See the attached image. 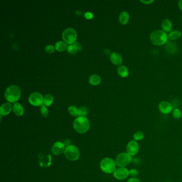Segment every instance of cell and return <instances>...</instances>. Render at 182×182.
<instances>
[{
  "label": "cell",
  "mask_w": 182,
  "mask_h": 182,
  "mask_svg": "<svg viewBox=\"0 0 182 182\" xmlns=\"http://www.w3.org/2000/svg\"><path fill=\"white\" fill-rule=\"evenodd\" d=\"M73 127L78 133L85 134L89 129L90 122L85 117H78L74 121Z\"/></svg>",
  "instance_id": "obj_1"
},
{
  "label": "cell",
  "mask_w": 182,
  "mask_h": 182,
  "mask_svg": "<svg viewBox=\"0 0 182 182\" xmlns=\"http://www.w3.org/2000/svg\"><path fill=\"white\" fill-rule=\"evenodd\" d=\"M168 34L162 30H157L150 35L151 41L156 46H162L167 42Z\"/></svg>",
  "instance_id": "obj_2"
},
{
  "label": "cell",
  "mask_w": 182,
  "mask_h": 182,
  "mask_svg": "<svg viewBox=\"0 0 182 182\" xmlns=\"http://www.w3.org/2000/svg\"><path fill=\"white\" fill-rule=\"evenodd\" d=\"M20 95L21 91L19 87L17 85H10L5 90V98L11 103L17 102L20 97Z\"/></svg>",
  "instance_id": "obj_3"
},
{
  "label": "cell",
  "mask_w": 182,
  "mask_h": 182,
  "mask_svg": "<svg viewBox=\"0 0 182 182\" xmlns=\"http://www.w3.org/2000/svg\"><path fill=\"white\" fill-rule=\"evenodd\" d=\"M116 165L115 161L110 158H104L100 163V167L102 171L106 174L114 172L116 170Z\"/></svg>",
  "instance_id": "obj_4"
},
{
  "label": "cell",
  "mask_w": 182,
  "mask_h": 182,
  "mask_svg": "<svg viewBox=\"0 0 182 182\" xmlns=\"http://www.w3.org/2000/svg\"><path fill=\"white\" fill-rule=\"evenodd\" d=\"M64 155L68 160H78L80 157V152L78 148L75 145H70L66 147L64 151Z\"/></svg>",
  "instance_id": "obj_5"
},
{
  "label": "cell",
  "mask_w": 182,
  "mask_h": 182,
  "mask_svg": "<svg viewBox=\"0 0 182 182\" xmlns=\"http://www.w3.org/2000/svg\"><path fill=\"white\" fill-rule=\"evenodd\" d=\"M132 157L127 152H123L117 156L115 163L119 167H126L132 161Z\"/></svg>",
  "instance_id": "obj_6"
},
{
  "label": "cell",
  "mask_w": 182,
  "mask_h": 182,
  "mask_svg": "<svg viewBox=\"0 0 182 182\" xmlns=\"http://www.w3.org/2000/svg\"><path fill=\"white\" fill-rule=\"evenodd\" d=\"M62 37L66 43L72 44L74 43L77 37V33L74 29L68 28L64 31Z\"/></svg>",
  "instance_id": "obj_7"
},
{
  "label": "cell",
  "mask_w": 182,
  "mask_h": 182,
  "mask_svg": "<svg viewBox=\"0 0 182 182\" xmlns=\"http://www.w3.org/2000/svg\"><path fill=\"white\" fill-rule=\"evenodd\" d=\"M43 96L39 92H33L29 96V102L34 106H42L43 103Z\"/></svg>",
  "instance_id": "obj_8"
},
{
  "label": "cell",
  "mask_w": 182,
  "mask_h": 182,
  "mask_svg": "<svg viewBox=\"0 0 182 182\" xmlns=\"http://www.w3.org/2000/svg\"><path fill=\"white\" fill-rule=\"evenodd\" d=\"M139 147L138 143L135 140H132L130 141L127 145V153H128L131 157L135 156L139 153Z\"/></svg>",
  "instance_id": "obj_9"
},
{
  "label": "cell",
  "mask_w": 182,
  "mask_h": 182,
  "mask_svg": "<svg viewBox=\"0 0 182 182\" xmlns=\"http://www.w3.org/2000/svg\"><path fill=\"white\" fill-rule=\"evenodd\" d=\"M114 177L118 180L126 179L129 176V170L126 167H119L113 172Z\"/></svg>",
  "instance_id": "obj_10"
},
{
  "label": "cell",
  "mask_w": 182,
  "mask_h": 182,
  "mask_svg": "<svg viewBox=\"0 0 182 182\" xmlns=\"http://www.w3.org/2000/svg\"><path fill=\"white\" fill-rule=\"evenodd\" d=\"M65 148V146L64 144L63 143L61 142H57L56 143H55L52 146L51 148V151L54 155H61L64 152Z\"/></svg>",
  "instance_id": "obj_11"
},
{
  "label": "cell",
  "mask_w": 182,
  "mask_h": 182,
  "mask_svg": "<svg viewBox=\"0 0 182 182\" xmlns=\"http://www.w3.org/2000/svg\"><path fill=\"white\" fill-rule=\"evenodd\" d=\"M172 105L169 102L163 101L161 102L159 105V109L162 113L168 114L170 113L172 110Z\"/></svg>",
  "instance_id": "obj_12"
},
{
  "label": "cell",
  "mask_w": 182,
  "mask_h": 182,
  "mask_svg": "<svg viewBox=\"0 0 182 182\" xmlns=\"http://www.w3.org/2000/svg\"><path fill=\"white\" fill-rule=\"evenodd\" d=\"M110 59L115 65H120L122 63V58L120 54L114 52L110 55Z\"/></svg>",
  "instance_id": "obj_13"
},
{
  "label": "cell",
  "mask_w": 182,
  "mask_h": 182,
  "mask_svg": "<svg viewBox=\"0 0 182 182\" xmlns=\"http://www.w3.org/2000/svg\"><path fill=\"white\" fill-rule=\"evenodd\" d=\"M12 109V105L9 103H5L2 105L0 109L1 115H7L9 114Z\"/></svg>",
  "instance_id": "obj_14"
},
{
  "label": "cell",
  "mask_w": 182,
  "mask_h": 182,
  "mask_svg": "<svg viewBox=\"0 0 182 182\" xmlns=\"http://www.w3.org/2000/svg\"><path fill=\"white\" fill-rule=\"evenodd\" d=\"M82 49V46L80 43L75 42L73 44H70V46H68L67 48V50L68 52H70V54H75L78 51H80Z\"/></svg>",
  "instance_id": "obj_15"
},
{
  "label": "cell",
  "mask_w": 182,
  "mask_h": 182,
  "mask_svg": "<svg viewBox=\"0 0 182 182\" xmlns=\"http://www.w3.org/2000/svg\"><path fill=\"white\" fill-rule=\"evenodd\" d=\"M161 26L163 31L165 32H172V24L170 20L168 19L163 20L161 24Z\"/></svg>",
  "instance_id": "obj_16"
},
{
  "label": "cell",
  "mask_w": 182,
  "mask_h": 182,
  "mask_svg": "<svg viewBox=\"0 0 182 182\" xmlns=\"http://www.w3.org/2000/svg\"><path fill=\"white\" fill-rule=\"evenodd\" d=\"M165 49L168 53L174 54L177 52V46L172 42L167 41L166 43Z\"/></svg>",
  "instance_id": "obj_17"
},
{
  "label": "cell",
  "mask_w": 182,
  "mask_h": 182,
  "mask_svg": "<svg viewBox=\"0 0 182 182\" xmlns=\"http://www.w3.org/2000/svg\"><path fill=\"white\" fill-rule=\"evenodd\" d=\"M13 110L15 114L17 116H22L24 112V109L22 106L19 103H15L13 107Z\"/></svg>",
  "instance_id": "obj_18"
},
{
  "label": "cell",
  "mask_w": 182,
  "mask_h": 182,
  "mask_svg": "<svg viewBox=\"0 0 182 182\" xmlns=\"http://www.w3.org/2000/svg\"><path fill=\"white\" fill-rule=\"evenodd\" d=\"M129 20V15L126 11L122 12L119 16V21L122 24L125 25L128 23Z\"/></svg>",
  "instance_id": "obj_19"
},
{
  "label": "cell",
  "mask_w": 182,
  "mask_h": 182,
  "mask_svg": "<svg viewBox=\"0 0 182 182\" xmlns=\"http://www.w3.org/2000/svg\"><path fill=\"white\" fill-rule=\"evenodd\" d=\"M181 36H182V33L179 31H172L168 34V39H170L171 40H178V39H180Z\"/></svg>",
  "instance_id": "obj_20"
},
{
  "label": "cell",
  "mask_w": 182,
  "mask_h": 182,
  "mask_svg": "<svg viewBox=\"0 0 182 182\" xmlns=\"http://www.w3.org/2000/svg\"><path fill=\"white\" fill-rule=\"evenodd\" d=\"M118 73L121 77L126 78L129 75L128 69L125 66H120L118 68Z\"/></svg>",
  "instance_id": "obj_21"
},
{
  "label": "cell",
  "mask_w": 182,
  "mask_h": 182,
  "mask_svg": "<svg viewBox=\"0 0 182 182\" xmlns=\"http://www.w3.org/2000/svg\"><path fill=\"white\" fill-rule=\"evenodd\" d=\"M55 48L58 51H63L65 50L66 49H67L68 46H67V44L65 43L64 42L60 41L56 43L55 44Z\"/></svg>",
  "instance_id": "obj_22"
},
{
  "label": "cell",
  "mask_w": 182,
  "mask_h": 182,
  "mask_svg": "<svg viewBox=\"0 0 182 182\" xmlns=\"http://www.w3.org/2000/svg\"><path fill=\"white\" fill-rule=\"evenodd\" d=\"M89 82L92 85H97L100 82V78L99 75L93 74L89 78Z\"/></svg>",
  "instance_id": "obj_23"
},
{
  "label": "cell",
  "mask_w": 182,
  "mask_h": 182,
  "mask_svg": "<svg viewBox=\"0 0 182 182\" xmlns=\"http://www.w3.org/2000/svg\"><path fill=\"white\" fill-rule=\"evenodd\" d=\"M54 100V97L50 94H46L44 97L43 103L46 106H49L52 104Z\"/></svg>",
  "instance_id": "obj_24"
},
{
  "label": "cell",
  "mask_w": 182,
  "mask_h": 182,
  "mask_svg": "<svg viewBox=\"0 0 182 182\" xmlns=\"http://www.w3.org/2000/svg\"><path fill=\"white\" fill-rule=\"evenodd\" d=\"M133 138H134V140L136 142L142 141L144 138V134L143 132H142V131H137L134 134Z\"/></svg>",
  "instance_id": "obj_25"
},
{
  "label": "cell",
  "mask_w": 182,
  "mask_h": 182,
  "mask_svg": "<svg viewBox=\"0 0 182 182\" xmlns=\"http://www.w3.org/2000/svg\"><path fill=\"white\" fill-rule=\"evenodd\" d=\"M88 110L87 107L82 106L78 109V115L79 117H85L88 114Z\"/></svg>",
  "instance_id": "obj_26"
},
{
  "label": "cell",
  "mask_w": 182,
  "mask_h": 182,
  "mask_svg": "<svg viewBox=\"0 0 182 182\" xmlns=\"http://www.w3.org/2000/svg\"><path fill=\"white\" fill-rule=\"evenodd\" d=\"M68 112L72 115L74 117H78V109L75 107V106H70L68 107Z\"/></svg>",
  "instance_id": "obj_27"
},
{
  "label": "cell",
  "mask_w": 182,
  "mask_h": 182,
  "mask_svg": "<svg viewBox=\"0 0 182 182\" xmlns=\"http://www.w3.org/2000/svg\"><path fill=\"white\" fill-rule=\"evenodd\" d=\"M172 116L175 119H180L182 117V112L178 109H175L172 112Z\"/></svg>",
  "instance_id": "obj_28"
},
{
  "label": "cell",
  "mask_w": 182,
  "mask_h": 182,
  "mask_svg": "<svg viewBox=\"0 0 182 182\" xmlns=\"http://www.w3.org/2000/svg\"><path fill=\"white\" fill-rule=\"evenodd\" d=\"M41 113L42 116L44 117H48L49 115L48 109L45 105H42L41 107Z\"/></svg>",
  "instance_id": "obj_29"
},
{
  "label": "cell",
  "mask_w": 182,
  "mask_h": 182,
  "mask_svg": "<svg viewBox=\"0 0 182 182\" xmlns=\"http://www.w3.org/2000/svg\"><path fill=\"white\" fill-rule=\"evenodd\" d=\"M139 175V170L136 169H132L129 170V175L131 177H136Z\"/></svg>",
  "instance_id": "obj_30"
},
{
  "label": "cell",
  "mask_w": 182,
  "mask_h": 182,
  "mask_svg": "<svg viewBox=\"0 0 182 182\" xmlns=\"http://www.w3.org/2000/svg\"><path fill=\"white\" fill-rule=\"evenodd\" d=\"M45 50L48 53H52L54 51V46L52 45H48L46 47Z\"/></svg>",
  "instance_id": "obj_31"
},
{
  "label": "cell",
  "mask_w": 182,
  "mask_h": 182,
  "mask_svg": "<svg viewBox=\"0 0 182 182\" xmlns=\"http://www.w3.org/2000/svg\"><path fill=\"white\" fill-rule=\"evenodd\" d=\"M127 182H141V181L136 177H131L129 179Z\"/></svg>",
  "instance_id": "obj_32"
},
{
  "label": "cell",
  "mask_w": 182,
  "mask_h": 182,
  "mask_svg": "<svg viewBox=\"0 0 182 182\" xmlns=\"http://www.w3.org/2000/svg\"><path fill=\"white\" fill-rule=\"evenodd\" d=\"M85 16L86 18L87 19H91L93 17V15L92 13H91L90 12H85Z\"/></svg>",
  "instance_id": "obj_33"
},
{
  "label": "cell",
  "mask_w": 182,
  "mask_h": 182,
  "mask_svg": "<svg viewBox=\"0 0 182 182\" xmlns=\"http://www.w3.org/2000/svg\"><path fill=\"white\" fill-rule=\"evenodd\" d=\"M64 144L65 145V146L66 147H67L68 146L70 145V143H71V141H70V139H66L64 142Z\"/></svg>",
  "instance_id": "obj_34"
},
{
  "label": "cell",
  "mask_w": 182,
  "mask_h": 182,
  "mask_svg": "<svg viewBox=\"0 0 182 182\" xmlns=\"http://www.w3.org/2000/svg\"><path fill=\"white\" fill-rule=\"evenodd\" d=\"M141 2L145 4H150L151 3H152L154 2L153 0H150V1H141Z\"/></svg>",
  "instance_id": "obj_35"
},
{
  "label": "cell",
  "mask_w": 182,
  "mask_h": 182,
  "mask_svg": "<svg viewBox=\"0 0 182 182\" xmlns=\"http://www.w3.org/2000/svg\"><path fill=\"white\" fill-rule=\"evenodd\" d=\"M178 5L180 7L181 10H182V0H180L178 2Z\"/></svg>",
  "instance_id": "obj_36"
},
{
  "label": "cell",
  "mask_w": 182,
  "mask_h": 182,
  "mask_svg": "<svg viewBox=\"0 0 182 182\" xmlns=\"http://www.w3.org/2000/svg\"></svg>",
  "instance_id": "obj_37"
}]
</instances>
